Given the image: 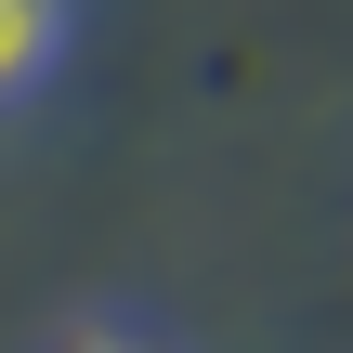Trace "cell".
Returning <instances> with one entry per match:
<instances>
[{
	"mask_svg": "<svg viewBox=\"0 0 353 353\" xmlns=\"http://www.w3.org/2000/svg\"><path fill=\"white\" fill-rule=\"evenodd\" d=\"M65 353H157V341H131V327H79Z\"/></svg>",
	"mask_w": 353,
	"mask_h": 353,
	"instance_id": "obj_2",
	"label": "cell"
},
{
	"mask_svg": "<svg viewBox=\"0 0 353 353\" xmlns=\"http://www.w3.org/2000/svg\"><path fill=\"white\" fill-rule=\"evenodd\" d=\"M52 26H65V0H0V92H26L52 65Z\"/></svg>",
	"mask_w": 353,
	"mask_h": 353,
	"instance_id": "obj_1",
	"label": "cell"
}]
</instances>
